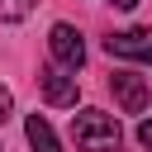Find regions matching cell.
<instances>
[{"instance_id":"6da1fadb","label":"cell","mask_w":152,"mask_h":152,"mask_svg":"<svg viewBox=\"0 0 152 152\" xmlns=\"http://www.w3.org/2000/svg\"><path fill=\"white\" fill-rule=\"evenodd\" d=\"M71 142L81 152H119L124 147V128L104 109H81V114H71Z\"/></svg>"},{"instance_id":"7a4b0ae2","label":"cell","mask_w":152,"mask_h":152,"mask_svg":"<svg viewBox=\"0 0 152 152\" xmlns=\"http://www.w3.org/2000/svg\"><path fill=\"white\" fill-rule=\"evenodd\" d=\"M38 86H43V100H48L52 109H71L76 95H81V81H76L66 66H57V62L38 71Z\"/></svg>"},{"instance_id":"3957f363","label":"cell","mask_w":152,"mask_h":152,"mask_svg":"<svg viewBox=\"0 0 152 152\" xmlns=\"http://www.w3.org/2000/svg\"><path fill=\"white\" fill-rule=\"evenodd\" d=\"M109 90H114V100H119V109H124V114H142V109H147V100H152V90H147V76H142V71H114V76H109Z\"/></svg>"},{"instance_id":"277c9868","label":"cell","mask_w":152,"mask_h":152,"mask_svg":"<svg viewBox=\"0 0 152 152\" xmlns=\"http://www.w3.org/2000/svg\"><path fill=\"white\" fill-rule=\"evenodd\" d=\"M48 48H52V62H57V66H66V71H81V62H86V38H81L71 24H52V33H48Z\"/></svg>"},{"instance_id":"5b68a950","label":"cell","mask_w":152,"mask_h":152,"mask_svg":"<svg viewBox=\"0 0 152 152\" xmlns=\"http://www.w3.org/2000/svg\"><path fill=\"white\" fill-rule=\"evenodd\" d=\"M104 48H109V57L147 62V57H152V33H147V28H124V33H109Z\"/></svg>"},{"instance_id":"8992f818","label":"cell","mask_w":152,"mask_h":152,"mask_svg":"<svg viewBox=\"0 0 152 152\" xmlns=\"http://www.w3.org/2000/svg\"><path fill=\"white\" fill-rule=\"evenodd\" d=\"M24 138H28V147H33V152H62V142H57V133H52V124H48L43 114H28Z\"/></svg>"},{"instance_id":"52a82bcc","label":"cell","mask_w":152,"mask_h":152,"mask_svg":"<svg viewBox=\"0 0 152 152\" xmlns=\"http://www.w3.org/2000/svg\"><path fill=\"white\" fill-rule=\"evenodd\" d=\"M33 5H38V0H0V19H5V24H19V19L33 14Z\"/></svg>"},{"instance_id":"ba28073f","label":"cell","mask_w":152,"mask_h":152,"mask_svg":"<svg viewBox=\"0 0 152 152\" xmlns=\"http://www.w3.org/2000/svg\"><path fill=\"white\" fill-rule=\"evenodd\" d=\"M14 114V95H10V86H0V124Z\"/></svg>"},{"instance_id":"9c48e42d","label":"cell","mask_w":152,"mask_h":152,"mask_svg":"<svg viewBox=\"0 0 152 152\" xmlns=\"http://www.w3.org/2000/svg\"><path fill=\"white\" fill-rule=\"evenodd\" d=\"M138 147H152V124H147V119L138 124Z\"/></svg>"},{"instance_id":"30bf717a","label":"cell","mask_w":152,"mask_h":152,"mask_svg":"<svg viewBox=\"0 0 152 152\" xmlns=\"http://www.w3.org/2000/svg\"><path fill=\"white\" fill-rule=\"evenodd\" d=\"M133 5H138V0H114V10H133Z\"/></svg>"}]
</instances>
